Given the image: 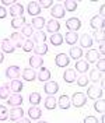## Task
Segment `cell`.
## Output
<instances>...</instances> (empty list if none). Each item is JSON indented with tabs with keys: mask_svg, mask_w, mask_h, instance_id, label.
Here are the masks:
<instances>
[{
	"mask_svg": "<svg viewBox=\"0 0 105 123\" xmlns=\"http://www.w3.org/2000/svg\"><path fill=\"white\" fill-rule=\"evenodd\" d=\"M3 60H4V55H3L1 52H0V64L3 63Z\"/></svg>",
	"mask_w": 105,
	"mask_h": 123,
	"instance_id": "obj_50",
	"label": "cell"
},
{
	"mask_svg": "<svg viewBox=\"0 0 105 123\" xmlns=\"http://www.w3.org/2000/svg\"><path fill=\"white\" fill-rule=\"evenodd\" d=\"M15 3V0H1V4H3V7H6V6H13Z\"/></svg>",
	"mask_w": 105,
	"mask_h": 123,
	"instance_id": "obj_47",
	"label": "cell"
},
{
	"mask_svg": "<svg viewBox=\"0 0 105 123\" xmlns=\"http://www.w3.org/2000/svg\"><path fill=\"white\" fill-rule=\"evenodd\" d=\"M94 39L97 41V42H99V43H104V39H105V37H104V30H98V31H94ZM92 39V41H94Z\"/></svg>",
	"mask_w": 105,
	"mask_h": 123,
	"instance_id": "obj_41",
	"label": "cell"
},
{
	"mask_svg": "<svg viewBox=\"0 0 105 123\" xmlns=\"http://www.w3.org/2000/svg\"><path fill=\"white\" fill-rule=\"evenodd\" d=\"M23 95L21 94H10V97L7 98V105H10V106H21V104H23Z\"/></svg>",
	"mask_w": 105,
	"mask_h": 123,
	"instance_id": "obj_6",
	"label": "cell"
},
{
	"mask_svg": "<svg viewBox=\"0 0 105 123\" xmlns=\"http://www.w3.org/2000/svg\"><path fill=\"white\" fill-rule=\"evenodd\" d=\"M45 27H46V31H48V32H51V34H58L62 25H60V23L58 21V20H53V18H51L49 21H46Z\"/></svg>",
	"mask_w": 105,
	"mask_h": 123,
	"instance_id": "obj_11",
	"label": "cell"
},
{
	"mask_svg": "<svg viewBox=\"0 0 105 123\" xmlns=\"http://www.w3.org/2000/svg\"><path fill=\"white\" fill-rule=\"evenodd\" d=\"M87 99H88V98L85 97V94L77 91V92H74V94L72 95V98H70V104H72L74 108H83L85 104H87Z\"/></svg>",
	"mask_w": 105,
	"mask_h": 123,
	"instance_id": "obj_1",
	"label": "cell"
},
{
	"mask_svg": "<svg viewBox=\"0 0 105 123\" xmlns=\"http://www.w3.org/2000/svg\"><path fill=\"white\" fill-rule=\"evenodd\" d=\"M95 64H97V70H98V71L104 73V70H105V57H101V59H98Z\"/></svg>",
	"mask_w": 105,
	"mask_h": 123,
	"instance_id": "obj_44",
	"label": "cell"
},
{
	"mask_svg": "<svg viewBox=\"0 0 105 123\" xmlns=\"http://www.w3.org/2000/svg\"><path fill=\"white\" fill-rule=\"evenodd\" d=\"M21 35H23L24 38H27V39H30L32 35H34V28L31 27L30 24H25L23 28H21V32H20Z\"/></svg>",
	"mask_w": 105,
	"mask_h": 123,
	"instance_id": "obj_36",
	"label": "cell"
},
{
	"mask_svg": "<svg viewBox=\"0 0 105 123\" xmlns=\"http://www.w3.org/2000/svg\"><path fill=\"white\" fill-rule=\"evenodd\" d=\"M10 41L14 45V48H23V43H24V41H25V38H24L20 32H13L10 35Z\"/></svg>",
	"mask_w": 105,
	"mask_h": 123,
	"instance_id": "obj_16",
	"label": "cell"
},
{
	"mask_svg": "<svg viewBox=\"0 0 105 123\" xmlns=\"http://www.w3.org/2000/svg\"><path fill=\"white\" fill-rule=\"evenodd\" d=\"M77 85L79 87H87L88 85V83H90V80H88V77L85 76V74H81L80 77H77Z\"/></svg>",
	"mask_w": 105,
	"mask_h": 123,
	"instance_id": "obj_40",
	"label": "cell"
},
{
	"mask_svg": "<svg viewBox=\"0 0 105 123\" xmlns=\"http://www.w3.org/2000/svg\"><path fill=\"white\" fill-rule=\"evenodd\" d=\"M44 105H45L46 109L53 111L55 108L58 106V101H56V98H55L53 95H48V97L45 98V101H44Z\"/></svg>",
	"mask_w": 105,
	"mask_h": 123,
	"instance_id": "obj_29",
	"label": "cell"
},
{
	"mask_svg": "<svg viewBox=\"0 0 105 123\" xmlns=\"http://www.w3.org/2000/svg\"><path fill=\"white\" fill-rule=\"evenodd\" d=\"M98 59H101V56L98 53L97 49H88L87 53H85V62L90 64V63H97Z\"/></svg>",
	"mask_w": 105,
	"mask_h": 123,
	"instance_id": "obj_18",
	"label": "cell"
},
{
	"mask_svg": "<svg viewBox=\"0 0 105 123\" xmlns=\"http://www.w3.org/2000/svg\"><path fill=\"white\" fill-rule=\"evenodd\" d=\"M28 116H30V119L38 120V119L42 116V111H41V108H38V106H30V108H28Z\"/></svg>",
	"mask_w": 105,
	"mask_h": 123,
	"instance_id": "obj_30",
	"label": "cell"
},
{
	"mask_svg": "<svg viewBox=\"0 0 105 123\" xmlns=\"http://www.w3.org/2000/svg\"><path fill=\"white\" fill-rule=\"evenodd\" d=\"M34 52L37 56H44V55L48 53V45L46 43H38L37 46H34Z\"/></svg>",
	"mask_w": 105,
	"mask_h": 123,
	"instance_id": "obj_34",
	"label": "cell"
},
{
	"mask_svg": "<svg viewBox=\"0 0 105 123\" xmlns=\"http://www.w3.org/2000/svg\"><path fill=\"white\" fill-rule=\"evenodd\" d=\"M63 41H65L67 45L73 46L76 42L79 41V34H77V32H72V31H69V32H66V34H65Z\"/></svg>",
	"mask_w": 105,
	"mask_h": 123,
	"instance_id": "obj_21",
	"label": "cell"
},
{
	"mask_svg": "<svg viewBox=\"0 0 105 123\" xmlns=\"http://www.w3.org/2000/svg\"><path fill=\"white\" fill-rule=\"evenodd\" d=\"M66 28L72 32H77V31L81 28V20L77 18V17H72V18H67L66 20Z\"/></svg>",
	"mask_w": 105,
	"mask_h": 123,
	"instance_id": "obj_3",
	"label": "cell"
},
{
	"mask_svg": "<svg viewBox=\"0 0 105 123\" xmlns=\"http://www.w3.org/2000/svg\"><path fill=\"white\" fill-rule=\"evenodd\" d=\"M30 66H31V69H41L44 66V59L41 56L34 55V56L30 57Z\"/></svg>",
	"mask_w": 105,
	"mask_h": 123,
	"instance_id": "obj_25",
	"label": "cell"
},
{
	"mask_svg": "<svg viewBox=\"0 0 105 123\" xmlns=\"http://www.w3.org/2000/svg\"><path fill=\"white\" fill-rule=\"evenodd\" d=\"M37 123H48V122H45V120H39V122H37Z\"/></svg>",
	"mask_w": 105,
	"mask_h": 123,
	"instance_id": "obj_51",
	"label": "cell"
},
{
	"mask_svg": "<svg viewBox=\"0 0 105 123\" xmlns=\"http://www.w3.org/2000/svg\"><path fill=\"white\" fill-rule=\"evenodd\" d=\"M49 41H51L52 46H60L63 43V34H59V32L58 34H52Z\"/></svg>",
	"mask_w": 105,
	"mask_h": 123,
	"instance_id": "obj_33",
	"label": "cell"
},
{
	"mask_svg": "<svg viewBox=\"0 0 105 123\" xmlns=\"http://www.w3.org/2000/svg\"><path fill=\"white\" fill-rule=\"evenodd\" d=\"M31 41H32V42H37V43H45L46 34L44 32V31H37V32H34Z\"/></svg>",
	"mask_w": 105,
	"mask_h": 123,
	"instance_id": "obj_32",
	"label": "cell"
},
{
	"mask_svg": "<svg viewBox=\"0 0 105 123\" xmlns=\"http://www.w3.org/2000/svg\"><path fill=\"white\" fill-rule=\"evenodd\" d=\"M66 14L65 8L62 4H53L52 6V10H51V15H52L53 20H59V18H63Z\"/></svg>",
	"mask_w": 105,
	"mask_h": 123,
	"instance_id": "obj_7",
	"label": "cell"
},
{
	"mask_svg": "<svg viewBox=\"0 0 105 123\" xmlns=\"http://www.w3.org/2000/svg\"><path fill=\"white\" fill-rule=\"evenodd\" d=\"M6 17H7V10L6 7L0 6V18H6Z\"/></svg>",
	"mask_w": 105,
	"mask_h": 123,
	"instance_id": "obj_48",
	"label": "cell"
},
{
	"mask_svg": "<svg viewBox=\"0 0 105 123\" xmlns=\"http://www.w3.org/2000/svg\"><path fill=\"white\" fill-rule=\"evenodd\" d=\"M63 80H65V83H67V84L74 83L76 80H77V71L73 70V69H66L63 71Z\"/></svg>",
	"mask_w": 105,
	"mask_h": 123,
	"instance_id": "obj_13",
	"label": "cell"
},
{
	"mask_svg": "<svg viewBox=\"0 0 105 123\" xmlns=\"http://www.w3.org/2000/svg\"><path fill=\"white\" fill-rule=\"evenodd\" d=\"M0 49H1V53H13L15 50L14 45L11 43V41L10 39H3V41H0Z\"/></svg>",
	"mask_w": 105,
	"mask_h": 123,
	"instance_id": "obj_15",
	"label": "cell"
},
{
	"mask_svg": "<svg viewBox=\"0 0 105 123\" xmlns=\"http://www.w3.org/2000/svg\"><path fill=\"white\" fill-rule=\"evenodd\" d=\"M10 97V85L4 84L0 87V99H7Z\"/></svg>",
	"mask_w": 105,
	"mask_h": 123,
	"instance_id": "obj_38",
	"label": "cell"
},
{
	"mask_svg": "<svg viewBox=\"0 0 105 123\" xmlns=\"http://www.w3.org/2000/svg\"><path fill=\"white\" fill-rule=\"evenodd\" d=\"M44 91H45L48 95H55L56 92L59 91V84H58L56 81L49 80V81H46L45 85H44Z\"/></svg>",
	"mask_w": 105,
	"mask_h": 123,
	"instance_id": "obj_8",
	"label": "cell"
},
{
	"mask_svg": "<svg viewBox=\"0 0 105 123\" xmlns=\"http://www.w3.org/2000/svg\"><path fill=\"white\" fill-rule=\"evenodd\" d=\"M69 57L73 60H80V57H83V49L80 46H72L69 50Z\"/></svg>",
	"mask_w": 105,
	"mask_h": 123,
	"instance_id": "obj_24",
	"label": "cell"
},
{
	"mask_svg": "<svg viewBox=\"0 0 105 123\" xmlns=\"http://www.w3.org/2000/svg\"><path fill=\"white\" fill-rule=\"evenodd\" d=\"M41 94L37 91H34V92H31L30 94V104L32 105V106H38L39 104H41Z\"/></svg>",
	"mask_w": 105,
	"mask_h": 123,
	"instance_id": "obj_37",
	"label": "cell"
},
{
	"mask_svg": "<svg viewBox=\"0 0 105 123\" xmlns=\"http://www.w3.org/2000/svg\"><path fill=\"white\" fill-rule=\"evenodd\" d=\"M94 109L97 111L98 113H104L105 111V101L104 99H97L94 102Z\"/></svg>",
	"mask_w": 105,
	"mask_h": 123,
	"instance_id": "obj_39",
	"label": "cell"
},
{
	"mask_svg": "<svg viewBox=\"0 0 105 123\" xmlns=\"http://www.w3.org/2000/svg\"><path fill=\"white\" fill-rule=\"evenodd\" d=\"M62 6L65 8V11L73 13V11H76V8H77V1H74V0H66Z\"/></svg>",
	"mask_w": 105,
	"mask_h": 123,
	"instance_id": "obj_35",
	"label": "cell"
},
{
	"mask_svg": "<svg viewBox=\"0 0 105 123\" xmlns=\"http://www.w3.org/2000/svg\"><path fill=\"white\" fill-rule=\"evenodd\" d=\"M23 78L25 80V81H28V83H31V81H34L35 78H37V73H35V70L34 69H24L23 70Z\"/></svg>",
	"mask_w": 105,
	"mask_h": 123,
	"instance_id": "obj_26",
	"label": "cell"
},
{
	"mask_svg": "<svg viewBox=\"0 0 105 123\" xmlns=\"http://www.w3.org/2000/svg\"><path fill=\"white\" fill-rule=\"evenodd\" d=\"M38 3H39V7L41 8L52 7V0H41V1H38Z\"/></svg>",
	"mask_w": 105,
	"mask_h": 123,
	"instance_id": "obj_46",
	"label": "cell"
},
{
	"mask_svg": "<svg viewBox=\"0 0 105 123\" xmlns=\"http://www.w3.org/2000/svg\"><path fill=\"white\" fill-rule=\"evenodd\" d=\"M8 119V111H7V106L4 105H0V122H4Z\"/></svg>",
	"mask_w": 105,
	"mask_h": 123,
	"instance_id": "obj_43",
	"label": "cell"
},
{
	"mask_svg": "<svg viewBox=\"0 0 105 123\" xmlns=\"http://www.w3.org/2000/svg\"><path fill=\"white\" fill-rule=\"evenodd\" d=\"M79 41H80V46H81V49H83V48L90 49L91 46H92V43H94L92 38H91L88 34H83L81 37H79Z\"/></svg>",
	"mask_w": 105,
	"mask_h": 123,
	"instance_id": "obj_22",
	"label": "cell"
},
{
	"mask_svg": "<svg viewBox=\"0 0 105 123\" xmlns=\"http://www.w3.org/2000/svg\"><path fill=\"white\" fill-rule=\"evenodd\" d=\"M24 117V109L21 106H15V108H11L10 111H8V119L10 120H18V119H21Z\"/></svg>",
	"mask_w": 105,
	"mask_h": 123,
	"instance_id": "obj_5",
	"label": "cell"
},
{
	"mask_svg": "<svg viewBox=\"0 0 105 123\" xmlns=\"http://www.w3.org/2000/svg\"><path fill=\"white\" fill-rule=\"evenodd\" d=\"M56 101H58V106H59L62 111H66V109H69V108L72 106V104H70V97L66 95V94L60 95L59 99H56Z\"/></svg>",
	"mask_w": 105,
	"mask_h": 123,
	"instance_id": "obj_19",
	"label": "cell"
},
{
	"mask_svg": "<svg viewBox=\"0 0 105 123\" xmlns=\"http://www.w3.org/2000/svg\"><path fill=\"white\" fill-rule=\"evenodd\" d=\"M102 95H104V91H102V88L101 87H98L97 84H92L88 87V90H87V98H90V99H101L102 98Z\"/></svg>",
	"mask_w": 105,
	"mask_h": 123,
	"instance_id": "obj_2",
	"label": "cell"
},
{
	"mask_svg": "<svg viewBox=\"0 0 105 123\" xmlns=\"http://www.w3.org/2000/svg\"><path fill=\"white\" fill-rule=\"evenodd\" d=\"M23 81L21 80H11L10 84V91H13V94H20V91H23Z\"/></svg>",
	"mask_w": 105,
	"mask_h": 123,
	"instance_id": "obj_31",
	"label": "cell"
},
{
	"mask_svg": "<svg viewBox=\"0 0 105 123\" xmlns=\"http://www.w3.org/2000/svg\"><path fill=\"white\" fill-rule=\"evenodd\" d=\"M104 78V73H101V71H98L97 69H92L90 71V76H88V80L90 81H92V83H99L101 80Z\"/></svg>",
	"mask_w": 105,
	"mask_h": 123,
	"instance_id": "obj_27",
	"label": "cell"
},
{
	"mask_svg": "<svg viewBox=\"0 0 105 123\" xmlns=\"http://www.w3.org/2000/svg\"><path fill=\"white\" fill-rule=\"evenodd\" d=\"M69 63H70V57H69L66 53H58L56 55V57H55V64L60 67V69H63V67H67Z\"/></svg>",
	"mask_w": 105,
	"mask_h": 123,
	"instance_id": "obj_4",
	"label": "cell"
},
{
	"mask_svg": "<svg viewBox=\"0 0 105 123\" xmlns=\"http://www.w3.org/2000/svg\"><path fill=\"white\" fill-rule=\"evenodd\" d=\"M41 10H42V8L39 7V3H38V1H30L28 6H27V11H28V14L32 15V17H38V15H41Z\"/></svg>",
	"mask_w": 105,
	"mask_h": 123,
	"instance_id": "obj_12",
	"label": "cell"
},
{
	"mask_svg": "<svg viewBox=\"0 0 105 123\" xmlns=\"http://www.w3.org/2000/svg\"><path fill=\"white\" fill-rule=\"evenodd\" d=\"M83 123H99V120H98L95 116L92 115H88L84 117V120H83Z\"/></svg>",
	"mask_w": 105,
	"mask_h": 123,
	"instance_id": "obj_45",
	"label": "cell"
},
{
	"mask_svg": "<svg viewBox=\"0 0 105 123\" xmlns=\"http://www.w3.org/2000/svg\"><path fill=\"white\" fill-rule=\"evenodd\" d=\"M74 69H76V71H79V73H81V74H85V73L90 70V64L85 60H81V59H80V60L76 62Z\"/></svg>",
	"mask_w": 105,
	"mask_h": 123,
	"instance_id": "obj_23",
	"label": "cell"
},
{
	"mask_svg": "<svg viewBox=\"0 0 105 123\" xmlns=\"http://www.w3.org/2000/svg\"><path fill=\"white\" fill-rule=\"evenodd\" d=\"M46 24V20L42 17V15H38V17H34L32 21H31V27L34 30H38V31H42V28L45 27Z\"/></svg>",
	"mask_w": 105,
	"mask_h": 123,
	"instance_id": "obj_17",
	"label": "cell"
},
{
	"mask_svg": "<svg viewBox=\"0 0 105 123\" xmlns=\"http://www.w3.org/2000/svg\"><path fill=\"white\" fill-rule=\"evenodd\" d=\"M20 74H21L20 67H18V66H15V64L8 66L7 70H6V77L10 78V80H17V78L20 77Z\"/></svg>",
	"mask_w": 105,
	"mask_h": 123,
	"instance_id": "obj_9",
	"label": "cell"
},
{
	"mask_svg": "<svg viewBox=\"0 0 105 123\" xmlns=\"http://www.w3.org/2000/svg\"><path fill=\"white\" fill-rule=\"evenodd\" d=\"M37 78L39 81H44V83L49 81V80H51V70L48 69V67H44V66H42V67L39 69V71H38Z\"/></svg>",
	"mask_w": 105,
	"mask_h": 123,
	"instance_id": "obj_20",
	"label": "cell"
},
{
	"mask_svg": "<svg viewBox=\"0 0 105 123\" xmlns=\"http://www.w3.org/2000/svg\"><path fill=\"white\" fill-rule=\"evenodd\" d=\"M24 13V6L21 4V3H14L11 7H10V10H8V14L11 15L13 18H15V17H21Z\"/></svg>",
	"mask_w": 105,
	"mask_h": 123,
	"instance_id": "obj_14",
	"label": "cell"
},
{
	"mask_svg": "<svg viewBox=\"0 0 105 123\" xmlns=\"http://www.w3.org/2000/svg\"><path fill=\"white\" fill-rule=\"evenodd\" d=\"M15 123H31V119L30 117H21V119L15 120Z\"/></svg>",
	"mask_w": 105,
	"mask_h": 123,
	"instance_id": "obj_49",
	"label": "cell"
},
{
	"mask_svg": "<svg viewBox=\"0 0 105 123\" xmlns=\"http://www.w3.org/2000/svg\"><path fill=\"white\" fill-rule=\"evenodd\" d=\"M90 25L91 28L94 31H98V30H104V18L102 17H99V15H94V17H91L90 20Z\"/></svg>",
	"mask_w": 105,
	"mask_h": 123,
	"instance_id": "obj_10",
	"label": "cell"
},
{
	"mask_svg": "<svg viewBox=\"0 0 105 123\" xmlns=\"http://www.w3.org/2000/svg\"><path fill=\"white\" fill-rule=\"evenodd\" d=\"M34 42L31 41V39H25L23 43V50L24 52H31V50H34Z\"/></svg>",
	"mask_w": 105,
	"mask_h": 123,
	"instance_id": "obj_42",
	"label": "cell"
},
{
	"mask_svg": "<svg viewBox=\"0 0 105 123\" xmlns=\"http://www.w3.org/2000/svg\"><path fill=\"white\" fill-rule=\"evenodd\" d=\"M25 24H27V20H25L24 15H21V17H15V18L11 20V27H13L14 30H20V28H23Z\"/></svg>",
	"mask_w": 105,
	"mask_h": 123,
	"instance_id": "obj_28",
	"label": "cell"
}]
</instances>
